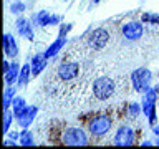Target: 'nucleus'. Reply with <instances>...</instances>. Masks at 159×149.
Masks as SVG:
<instances>
[{
	"mask_svg": "<svg viewBox=\"0 0 159 149\" xmlns=\"http://www.w3.org/2000/svg\"><path fill=\"white\" fill-rule=\"evenodd\" d=\"M10 10H12V13H22L23 10H25V3L23 2H15Z\"/></svg>",
	"mask_w": 159,
	"mask_h": 149,
	"instance_id": "24",
	"label": "nucleus"
},
{
	"mask_svg": "<svg viewBox=\"0 0 159 149\" xmlns=\"http://www.w3.org/2000/svg\"><path fill=\"white\" fill-rule=\"evenodd\" d=\"M18 76H20V66L17 63H12V65H10V68L5 71V83L12 84L15 79H18Z\"/></svg>",
	"mask_w": 159,
	"mask_h": 149,
	"instance_id": "16",
	"label": "nucleus"
},
{
	"mask_svg": "<svg viewBox=\"0 0 159 149\" xmlns=\"http://www.w3.org/2000/svg\"><path fill=\"white\" fill-rule=\"evenodd\" d=\"M143 22H146V23H159V15L144 13L143 15Z\"/></svg>",
	"mask_w": 159,
	"mask_h": 149,
	"instance_id": "22",
	"label": "nucleus"
},
{
	"mask_svg": "<svg viewBox=\"0 0 159 149\" xmlns=\"http://www.w3.org/2000/svg\"><path fill=\"white\" fill-rule=\"evenodd\" d=\"M65 45H66V37H63V35H60V37L57 38V42L55 43H52L50 45V48L47 50V52H45V56L47 58H52V56H55V55H57L60 50H61Z\"/></svg>",
	"mask_w": 159,
	"mask_h": 149,
	"instance_id": "13",
	"label": "nucleus"
},
{
	"mask_svg": "<svg viewBox=\"0 0 159 149\" xmlns=\"http://www.w3.org/2000/svg\"><path fill=\"white\" fill-rule=\"evenodd\" d=\"M28 76H30V66H28V65H23L22 70H20L18 83H20V84H25V83L28 81Z\"/></svg>",
	"mask_w": 159,
	"mask_h": 149,
	"instance_id": "20",
	"label": "nucleus"
},
{
	"mask_svg": "<svg viewBox=\"0 0 159 149\" xmlns=\"http://www.w3.org/2000/svg\"><path fill=\"white\" fill-rule=\"evenodd\" d=\"M70 30H71V25H63V27H61V32H60V35H63V37H65V33H68Z\"/></svg>",
	"mask_w": 159,
	"mask_h": 149,
	"instance_id": "25",
	"label": "nucleus"
},
{
	"mask_svg": "<svg viewBox=\"0 0 159 149\" xmlns=\"http://www.w3.org/2000/svg\"><path fill=\"white\" fill-rule=\"evenodd\" d=\"M80 74V65L76 61H63L58 65L57 71H55V76H57L60 81H71Z\"/></svg>",
	"mask_w": 159,
	"mask_h": 149,
	"instance_id": "3",
	"label": "nucleus"
},
{
	"mask_svg": "<svg viewBox=\"0 0 159 149\" xmlns=\"http://www.w3.org/2000/svg\"><path fill=\"white\" fill-rule=\"evenodd\" d=\"M37 20H38V25H42V27H45V25H55L60 22V17H57V15H48V12H40L37 15Z\"/></svg>",
	"mask_w": 159,
	"mask_h": 149,
	"instance_id": "15",
	"label": "nucleus"
},
{
	"mask_svg": "<svg viewBox=\"0 0 159 149\" xmlns=\"http://www.w3.org/2000/svg\"><path fill=\"white\" fill-rule=\"evenodd\" d=\"M114 144H118V146H133L134 144V131L128 126L119 128L116 136H114Z\"/></svg>",
	"mask_w": 159,
	"mask_h": 149,
	"instance_id": "8",
	"label": "nucleus"
},
{
	"mask_svg": "<svg viewBox=\"0 0 159 149\" xmlns=\"http://www.w3.org/2000/svg\"><path fill=\"white\" fill-rule=\"evenodd\" d=\"M45 66H47V56H45V55H37V56H33V60H32V71H33L35 76L42 73L45 70Z\"/></svg>",
	"mask_w": 159,
	"mask_h": 149,
	"instance_id": "14",
	"label": "nucleus"
},
{
	"mask_svg": "<svg viewBox=\"0 0 159 149\" xmlns=\"http://www.w3.org/2000/svg\"><path fill=\"white\" fill-rule=\"evenodd\" d=\"M108 42H109V33H108V30H104V28L93 30L88 37V45L93 50H103L106 47Z\"/></svg>",
	"mask_w": 159,
	"mask_h": 149,
	"instance_id": "7",
	"label": "nucleus"
},
{
	"mask_svg": "<svg viewBox=\"0 0 159 149\" xmlns=\"http://www.w3.org/2000/svg\"><path fill=\"white\" fill-rule=\"evenodd\" d=\"M20 144H23V146H32V144H33V136H32V133L27 131V129L20 133Z\"/></svg>",
	"mask_w": 159,
	"mask_h": 149,
	"instance_id": "19",
	"label": "nucleus"
},
{
	"mask_svg": "<svg viewBox=\"0 0 159 149\" xmlns=\"http://www.w3.org/2000/svg\"><path fill=\"white\" fill-rule=\"evenodd\" d=\"M154 89H156V91H157V94H159V84H157V86H156V88H154Z\"/></svg>",
	"mask_w": 159,
	"mask_h": 149,
	"instance_id": "27",
	"label": "nucleus"
},
{
	"mask_svg": "<svg viewBox=\"0 0 159 149\" xmlns=\"http://www.w3.org/2000/svg\"><path fill=\"white\" fill-rule=\"evenodd\" d=\"M93 2H94V3H96V2H99V0H93Z\"/></svg>",
	"mask_w": 159,
	"mask_h": 149,
	"instance_id": "28",
	"label": "nucleus"
},
{
	"mask_svg": "<svg viewBox=\"0 0 159 149\" xmlns=\"http://www.w3.org/2000/svg\"><path fill=\"white\" fill-rule=\"evenodd\" d=\"M12 118H13V113H10L8 109H5V113H3V133H7L8 129H10Z\"/></svg>",
	"mask_w": 159,
	"mask_h": 149,
	"instance_id": "21",
	"label": "nucleus"
},
{
	"mask_svg": "<svg viewBox=\"0 0 159 149\" xmlns=\"http://www.w3.org/2000/svg\"><path fill=\"white\" fill-rule=\"evenodd\" d=\"M131 81H133V88L136 89L138 93L148 91L149 81H151V73H149V70H146V68H139L136 71H133Z\"/></svg>",
	"mask_w": 159,
	"mask_h": 149,
	"instance_id": "5",
	"label": "nucleus"
},
{
	"mask_svg": "<svg viewBox=\"0 0 159 149\" xmlns=\"http://www.w3.org/2000/svg\"><path fill=\"white\" fill-rule=\"evenodd\" d=\"M3 48H5L7 56H17V53H18L17 43H15L13 37L10 33H5V37H3Z\"/></svg>",
	"mask_w": 159,
	"mask_h": 149,
	"instance_id": "12",
	"label": "nucleus"
},
{
	"mask_svg": "<svg viewBox=\"0 0 159 149\" xmlns=\"http://www.w3.org/2000/svg\"><path fill=\"white\" fill-rule=\"evenodd\" d=\"M61 142L66 146H86L88 136L80 128H66L61 134Z\"/></svg>",
	"mask_w": 159,
	"mask_h": 149,
	"instance_id": "2",
	"label": "nucleus"
},
{
	"mask_svg": "<svg viewBox=\"0 0 159 149\" xmlns=\"http://www.w3.org/2000/svg\"><path fill=\"white\" fill-rule=\"evenodd\" d=\"M12 106H13V114L17 116V114L22 111L23 108H27V103H25V99H23V98H13Z\"/></svg>",
	"mask_w": 159,
	"mask_h": 149,
	"instance_id": "18",
	"label": "nucleus"
},
{
	"mask_svg": "<svg viewBox=\"0 0 159 149\" xmlns=\"http://www.w3.org/2000/svg\"><path fill=\"white\" fill-rule=\"evenodd\" d=\"M13 91H15L13 88H7V89H5V94H3V111H5V109H8L10 104H12V101H13Z\"/></svg>",
	"mask_w": 159,
	"mask_h": 149,
	"instance_id": "17",
	"label": "nucleus"
},
{
	"mask_svg": "<svg viewBox=\"0 0 159 149\" xmlns=\"http://www.w3.org/2000/svg\"><path fill=\"white\" fill-rule=\"evenodd\" d=\"M111 124L113 121L108 114H99V116L93 118L89 121V133L94 134V136H104L111 129Z\"/></svg>",
	"mask_w": 159,
	"mask_h": 149,
	"instance_id": "4",
	"label": "nucleus"
},
{
	"mask_svg": "<svg viewBox=\"0 0 159 149\" xmlns=\"http://www.w3.org/2000/svg\"><path fill=\"white\" fill-rule=\"evenodd\" d=\"M17 138H20V134H18V133H15V131H13V133H10V139H13V141H15Z\"/></svg>",
	"mask_w": 159,
	"mask_h": 149,
	"instance_id": "26",
	"label": "nucleus"
},
{
	"mask_svg": "<svg viewBox=\"0 0 159 149\" xmlns=\"http://www.w3.org/2000/svg\"><path fill=\"white\" fill-rule=\"evenodd\" d=\"M128 114H129V118H136L138 114H139V106L136 103H131L128 106Z\"/></svg>",
	"mask_w": 159,
	"mask_h": 149,
	"instance_id": "23",
	"label": "nucleus"
},
{
	"mask_svg": "<svg viewBox=\"0 0 159 149\" xmlns=\"http://www.w3.org/2000/svg\"><path fill=\"white\" fill-rule=\"evenodd\" d=\"M35 114H37V108L35 106H27V108H23L15 118H17V121L22 128H28L33 121Z\"/></svg>",
	"mask_w": 159,
	"mask_h": 149,
	"instance_id": "10",
	"label": "nucleus"
},
{
	"mask_svg": "<svg viewBox=\"0 0 159 149\" xmlns=\"http://www.w3.org/2000/svg\"><path fill=\"white\" fill-rule=\"evenodd\" d=\"M143 32H144V28L139 22H128L123 27V35L128 40H139L143 37Z\"/></svg>",
	"mask_w": 159,
	"mask_h": 149,
	"instance_id": "9",
	"label": "nucleus"
},
{
	"mask_svg": "<svg viewBox=\"0 0 159 149\" xmlns=\"http://www.w3.org/2000/svg\"><path fill=\"white\" fill-rule=\"evenodd\" d=\"M156 98H157V91L149 88L146 91V96L143 99V111L146 113L151 124L156 121Z\"/></svg>",
	"mask_w": 159,
	"mask_h": 149,
	"instance_id": "6",
	"label": "nucleus"
},
{
	"mask_svg": "<svg viewBox=\"0 0 159 149\" xmlns=\"http://www.w3.org/2000/svg\"><path fill=\"white\" fill-rule=\"evenodd\" d=\"M17 30H18V33L22 35V37L28 38L30 42L33 40V30H32V27H30L28 20H25V18H18V20H17Z\"/></svg>",
	"mask_w": 159,
	"mask_h": 149,
	"instance_id": "11",
	"label": "nucleus"
},
{
	"mask_svg": "<svg viewBox=\"0 0 159 149\" xmlns=\"http://www.w3.org/2000/svg\"><path fill=\"white\" fill-rule=\"evenodd\" d=\"M114 93V81L109 76H99L94 79L93 83V94L96 96V99H109Z\"/></svg>",
	"mask_w": 159,
	"mask_h": 149,
	"instance_id": "1",
	"label": "nucleus"
}]
</instances>
